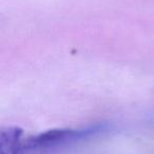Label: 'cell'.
<instances>
[{"label": "cell", "instance_id": "cell-1", "mask_svg": "<svg viewBox=\"0 0 154 154\" xmlns=\"http://www.w3.org/2000/svg\"><path fill=\"white\" fill-rule=\"evenodd\" d=\"M91 130L55 129L26 139V154H52L62 146L90 134Z\"/></svg>", "mask_w": 154, "mask_h": 154}, {"label": "cell", "instance_id": "cell-2", "mask_svg": "<svg viewBox=\"0 0 154 154\" xmlns=\"http://www.w3.org/2000/svg\"><path fill=\"white\" fill-rule=\"evenodd\" d=\"M23 131L18 127H8L0 132V154H26Z\"/></svg>", "mask_w": 154, "mask_h": 154}]
</instances>
